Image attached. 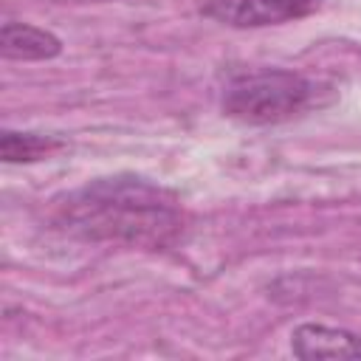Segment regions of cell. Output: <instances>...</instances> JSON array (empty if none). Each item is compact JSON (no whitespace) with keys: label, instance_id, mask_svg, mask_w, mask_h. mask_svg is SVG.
<instances>
[{"label":"cell","instance_id":"cell-1","mask_svg":"<svg viewBox=\"0 0 361 361\" xmlns=\"http://www.w3.org/2000/svg\"><path fill=\"white\" fill-rule=\"evenodd\" d=\"M65 223L93 240L166 245L180 228L175 200L141 178H104L62 203Z\"/></svg>","mask_w":361,"mask_h":361},{"label":"cell","instance_id":"cell-2","mask_svg":"<svg viewBox=\"0 0 361 361\" xmlns=\"http://www.w3.org/2000/svg\"><path fill=\"white\" fill-rule=\"evenodd\" d=\"M322 85L293 71H257L228 82L223 93V113L245 124L288 121L310 107H319Z\"/></svg>","mask_w":361,"mask_h":361},{"label":"cell","instance_id":"cell-3","mask_svg":"<svg viewBox=\"0 0 361 361\" xmlns=\"http://www.w3.org/2000/svg\"><path fill=\"white\" fill-rule=\"evenodd\" d=\"M319 6L322 0H209L203 11L231 28H262L307 17Z\"/></svg>","mask_w":361,"mask_h":361},{"label":"cell","instance_id":"cell-4","mask_svg":"<svg viewBox=\"0 0 361 361\" xmlns=\"http://www.w3.org/2000/svg\"><path fill=\"white\" fill-rule=\"evenodd\" d=\"M290 350L299 358H361V338L324 324H302L290 333Z\"/></svg>","mask_w":361,"mask_h":361},{"label":"cell","instance_id":"cell-5","mask_svg":"<svg viewBox=\"0 0 361 361\" xmlns=\"http://www.w3.org/2000/svg\"><path fill=\"white\" fill-rule=\"evenodd\" d=\"M62 51V42L37 25L28 23H3L0 28V54L6 59H51Z\"/></svg>","mask_w":361,"mask_h":361},{"label":"cell","instance_id":"cell-6","mask_svg":"<svg viewBox=\"0 0 361 361\" xmlns=\"http://www.w3.org/2000/svg\"><path fill=\"white\" fill-rule=\"evenodd\" d=\"M62 141L54 135H39V133H14L6 130L0 135V155L6 164H23V161H39L48 152L59 149Z\"/></svg>","mask_w":361,"mask_h":361}]
</instances>
